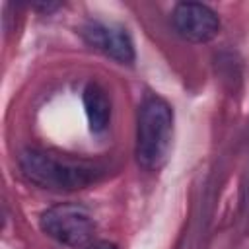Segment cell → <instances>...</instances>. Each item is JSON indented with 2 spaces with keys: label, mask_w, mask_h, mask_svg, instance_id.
I'll use <instances>...</instances> for the list:
<instances>
[{
  "label": "cell",
  "mask_w": 249,
  "mask_h": 249,
  "mask_svg": "<svg viewBox=\"0 0 249 249\" xmlns=\"http://www.w3.org/2000/svg\"><path fill=\"white\" fill-rule=\"evenodd\" d=\"M173 140V109L160 95H148L138 107L136 121V160L148 169H160L171 150Z\"/></svg>",
  "instance_id": "obj_2"
},
{
  "label": "cell",
  "mask_w": 249,
  "mask_h": 249,
  "mask_svg": "<svg viewBox=\"0 0 249 249\" xmlns=\"http://www.w3.org/2000/svg\"><path fill=\"white\" fill-rule=\"evenodd\" d=\"M39 226L45 235L68 247H88L95 231L91 212L78 202H60L47 208L39 218Z\"/></svg>",
  "instance_id": "obj_3"
},
{
  "label": "cell",
  "mask_w": 249,
  "mask_h": 249,
  "mask_svg": "<svg viewBox=\"0 0 249 249\" xmlns=\"http://www.w3.org/2000/svg\"><path fill=\"white\" fill-rule=\"evenodd\" d=\"M175 31L191 43H208L220 31V19L216 12L200 2H181L173 8Z\"/></svg>",
  "instance_id": "obj_4"
},
{
  "label": "cell",
  "mask_w": 249,
  "mask_h": 249,
  "mask_svg": "<svg viewBox=\"0 0 249 249\" xmlns=\"http://www.w3.org/2000/svg\"><path fill=\"white\" fill-rule=\"evenodd\" d=\"M19 169L31 183L51 191H78L95 183L103 175V167L68 156L29 148L19 156Z\"/></svg>",
  "instance_id": "obj_1"
},
{
  "label": "cell",
  "mask_w": 249,
  "mask_h": 249,
  "mask_svg": "<svg viewBox=\"0 0 249 249\" xmlns=\"http://www.w3.org/2000/svg\"><path fill=\"white\" fill-rule=\"evenodd\" d=\"M86 249H119L115 243L111 241H105V239H99V241H91Z\"/></svg>",
  "instance_id": "obj_7"
},
{
  "label": "cell",
  "mask_w": 249,
  "mask_h": 249,
  "mask_svg": "<svg viewBox=\"0 0 249 249\" xmlns=\"http://www.w3.org/2000/svg\"><path fill=\"white\" fill-rule=\"evenodd\" d=\"M84 107L88 115L89 128L93 132H103L111 119V101L107 91L99 84H88L84 89Z\"/></svg>",
  "instance_id": "obj_6"
},
{
  "label": "cell",
  "mask_w": 249,
  "mask_h": 249,
  "mask_svg": "<svg viewBox=\"0 0 249 249\" xmlns=\"http://www.w3.org/2000/svg\"><path fill=\"white\" fill-rule=\"evenodd\" d=\"M80 33L89 47L101 51L103 54L111 56L113 60H117L121 64L134 62V56H136L134 45L124 29L107 25V23H99V21H89L80 29Z\"/></svg>",
  "instance_id": "obj_5"
}]
</instances>
